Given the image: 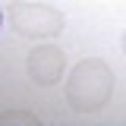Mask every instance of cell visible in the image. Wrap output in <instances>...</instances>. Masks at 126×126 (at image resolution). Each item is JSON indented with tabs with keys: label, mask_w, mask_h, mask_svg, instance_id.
I'll return each mask as SVG.
<instances>
[{
	"label": "cell",
	"mask_w": 126,
	"mask_h": 126,
	"mask_svg": "<svg viewBox=\"0 0 126 126\" xmlns=\"http://www.w3.org/2000/svg\"><path fill=\"white\" fill-rule=\"evenodd\" d=\"M113 69L98 57H88L73 66V73L66 76L63 94H66V104L76 110V113H98L110 101L113 94Z\"/></svg>",
	"instance_id": "obj_1"
},
{
	"label": "cell",
	"mask_w": 126,
	"mask_h": 126,
	"mask_svg": "<svg viewBox=\"0 0 126 126\" xmlns=\"http://www.w3.org/2000/svg\"><path fill=\"white\" fill-rule=\"evenodd\" d=\"M63 13L47 3H29L19 0L10 6V29L22 38H54L63 32Z\"/></svg>",
	"instance_id": "obj_2"
},
{
	"label": "cell",
	"mask_w": 126,
	"mask_h": 126,
	"mask_svg": "<svg viewBox=\"0 0 126 126\" xmlns=\"http://www.w3.org/2000/svg\"><path fill=\"white\" fill-rule=\"evenodd\" d=\"M25 69L35 85L41 88H50L63 79V69H66V54H63L57 44H38L29 50V60H25Z\"/></svg>",
	"instance_id": "obj_3"
},
{
	"label": "cell",
	"mask_w": 126,
	"mask_h": 126,
	"mask_svg": "<svg viewBox=\"0 0 126 126\" xmlns=\"http://www.w3.org/2000/svg\"><path fill=\"white\" fill-rule=\"evenodd\" d=\"M123 54H126V32H123Z\"/></svg>",
	"instance_id": "obj_5"
},
{
	"label": "cell",
	"mask_w": 126,
	"mask_h": 126,
	"mask_svg": "<svg viewBox=\"0 0 126 126\" xmlns=\"http://www.w3.org/2000/svg\"><path fill=\"white\" fill-rule=\"evenodd\" d=\"M16 123H25V126H38L41 120L29 113V110H10V113H0V126H16Z\"/></svg>",
	"instance_id": "obj_4"
}]
</instances>
